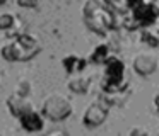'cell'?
<instances>
[{
    "mask_svg": "<svg viewBox=\"0 0 159 136\" xmlns=\"http://www.w3.org/2000/svg\"><path fill=\"white\" fill-rule=\"evenodd\" d=\"M110 53H111L110 44L101 43L93 49V53H91V61H93V63H104V61L110 58Z\"/></svg>",
    "mask_w": 159,
    "mask_h": 136,
    "instance_id": "30bf717a",
    "label": "cell"
},
{
    "mask_svg": "<svg viewBox=\"0 0 159 136\" xmlns=\"http://www.w3.org/2000/svg\"><path fill=\"white\" fill-rule=\"evenodd\" d=\"M16 22H17V19L12 14H9V12L0 14V31H12Z\"/></svg>",
    "mask_w": 159,
    "mask_h": 136,
    "instance_id": "8fae6325",
    "label": "cell"
},
{
    "mask_svg": "<svg viewBox=\"0 0 159 136\" xmlns=\"http://www.w3.org/2000/svg\"><path fill=\"white\" fill-rule=\"evenodd\" d=\"M41 51V46H36V48H29L26 44H22L21 41L14 39L11 43L4 44L0 54L2 58L7 61H28V60H33L36 54Z\"/></svg>",
    "mask_w": 159,
    "mask_h": 136,
    "instance_id": "3957f363",
    "label": "cell"
},
{
    "mask_svg": "<svg viewBox=\"0 0 159 136\" xmlns=\"http://www.w3.org/2000/svg\"><path fill=\"white\" fill-rule=\"evenodd\" d=\"M19 122H21V128L28 133H39L43 128H45V116L38 111H29L26 112L24 116L19 117Z\"/></svg>",
    "mask_w": 159,
    "mask_h": 136,
    "instance_id": "52a82bcc",
    "label": "cell"
},
{
    "mask_svg": "<svg viewBox=\"0 0 159 136\" xmlns=\"http://www.w3.org/2000/svg\"><path fill=\"white\" fill-rule=\"evenodd\" d=\"M45 136H69L63 129H53V131H50V133H46Z\"/></svg>",
    "mask_w": 159,
    "mask_h": 136,
    "instance_id": "2e32d148",
    "label": "cell"
},
{
    "mask_svg": "<svg viewBox=\"0 0 159 136\" xmlns=\"http://www.w3.org/2000/svg\"><path fill=\"white\" fill-rule=\"evenodd\" d=\"M41 114L50 121H65L72 114V102L62 94H50L43 100Z\"/></svg>",
    "mask_w": 159,
    "mask_h": 136,
    "instance_id": "7a4b0ae2",
    "label": "cell"
},
{
    "mask_svg": "<svg viewBox=\"0 0 159 136\" xmlns=\"http://www.w3.org/2000/svg\"><path fill=\"white\" fill-rule=\"evenodd\" d=\"M103 2L106 3L111 10H115V12H118V14H125L128 10L127 0H103Z\"/></svg>",
    "mask_w": 159,
    "mask_h": 136,
    "instance_id": "7c38bea8",
    "label": "cell"
},
{
    "mask_svg": "<svg viewBox=\"0 0 159 136\" xmlns=\"http://www.w3.org/2000/svg\"><path fill=\"white\" fill-rule=\"evenodd\" d=\"M5 2H7V0H0V5H4Z\"/></svg>",
    "mask_w": 159,
    "mask_h": 136,
    "instance_id": "e0dca14e",
    "label": "cell"
},
{
    "mask_svg": "<svg viewBox=\"0 0 159 136\" xmlns=\"http://www.w3.org/2000/svg\"><path fill=\"white\" fill-rule=\"evenodd\" d=\"M159 68V58L152 53H139L134 58V70L140 77H149Z\"/></svg>",
    "mask_w": 159,
    "mask_h": 136,
    "instance_id": "5b68a950",
    "label": "cell"
},
{
    "mask_svg": "<svg viewBox=\"0 0 159 136\" xmlns=\"http://www.w3.org/2000/svg\"><path fill=\"white\" fill-rule=\"evenodd\" d=\"M7 109L9 112H11L14 117H21V116H24L26 112L33 111V102L29 100V97H24V95H19V94H11L7 97Z\"/></svg>",
    "mask_w": 159,
    "mask_h": 136,
    "instance_id": "8992f818",
    "label": "cell"
},
{
    "mask_svg": "<svg viewBox=\"0 0 159 136\" xmlns=\"http://www.w3.org/2000/svg\"><path fill=\"white\" fill-rule=\"evenodd\" d=\"M108 105L103 99L93 102V104L87 105V109L84 111V116H82V122L86 128H98L101 126L108 117Z\"/></svg>",
    "mask_w": 159,
    "mask_h": 136,
    "instance_id": "277c9868",
    "label": "cell"
},
{
    "mask_svg": "<svg viewBox=\"0 0 159 136\" xmlns=\"http://www.w3.org/2000/svg\"><path fill=\"white\" fill-rule=\"evenodd\" d=\"M128 136H149V129L144 126H134L128 133Z\"/></svg>",
    "mask_w": 159,
    "mask_h": 136,
    "instance_id": "5bb4252c",
    "label": "cell"
},
{
    "mask_svg": "<svg viewBox=\"0 0 159 136\" xmlns=\"http://www.w3.org/2000/svg\"><path fill=\"white\" fill-rule=\"evenodd\" d=\"M144 2H147V3H152V2H154V0H144Z\"/></svg>",
    "mask_w": 159,
    "mask_h": 136,
    "instance_id": "ac0fdd59",
    "label": "cell"
},
{
    "mask_svg": "<svg viewBox=\"0 0 159 136\" xmlns=\"http://www.w3.org/2000/svg\"><path fill=\"white\" fill-rule=\"evenodd\" d=\"M67 87H69V90L74 92V94H87V92H89V87H91V78L86 77V75L77 73L69 80Z\"/></svg>",
    "mask_w": 159,
    "mask_h": 136,
    "instance_id": "ba28073f",
    "label": "cell"
},
{
    "mask_svg": "<svg viewBox=\"0 0 159 136\" xmlns=\"http://www.w3.org/2000/svg\"><path fill=\"white\" fill-rule=\"evenodd\" d=\"M62 63L67 73H79L86 66V60L82 56H79V54H69V56L63 58Z\"/></svg>",
    "mask_w": 159,
    "mask_h": 136,
    "instance_id": "9c48e42d",
    "label": "cell"
},
{
    "mask_svg": "<svg viewBox=\"0 0 159 136\" xmlns=\"http://www.w3.org/2000/svg\"><path fill=\"white\" fill-rule=\"evenodd\" d=\"M82 14L86 26L96 34H106L116 26V12L111 10L103 0H86Z\"/></svg>",
    "mask_w": 159,
    "mask_h": 136,
    "instance_id": "6da1fadb",
    "label": "cell"
},
{
    "mask_svg": "<svg viewBox=\"0 0 159 136\" xmlns=\"http://www.w3.org/2000/svg\"><path fill=\"white\" fill-rule=\"evenodd\" d=\"M16 94L29 97V94H31V82L26 80V78H21L19 83H17V88H16Z\"/></svg>",
    "mask_w": 159,
    "mask_h": 136,
    "instance_id": "4fadbf2b",
    "label": "cell"
},
{
    "mask_svg": "<svg viewBox=\"0 0 159 136\" xmlns=\"http://www.w3.org/2000/svg\"><path fill=\"white\" fill-rule=\"evenodd\" d=\"M39 0H17L19 7H24V9H33V7H38Z\"/></svg>",
    "mask_w": 159,
    "mask_h": 136,
    "instance_id": "9a60e30c",
    "label": "cell"
}]
</instances>
